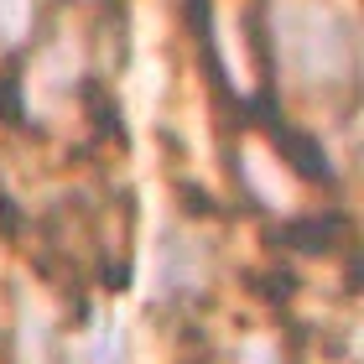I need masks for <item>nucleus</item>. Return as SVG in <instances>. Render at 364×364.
Returning a JSON list of instances; mask_svg holds the SVG:
<instances>
[{
	"label": "nucleus",
	"mask_w": 364,
	"mask_h": 364,
	"mask_svg": "<svg viewBox=\"0 0 364 364\" xmlns=\"http://www.w3.org/2000/svg\"><path fill=\"white\" fill-rule=\"evenodd\" d=\"M291 63H296V73L312 78V84H328V78H338V73H349V37H343V26H328L323 16H291Z\"/></svg>",
	"instance_id": "1"
},
{
	"label": "nucleus",
	"mask_w": 364,
	"mask_h": 364,
	"mask_svg": "<svg viewBox=\"0 0 364 364\" xmlns=\"http://www.w3.org/2000/svg\"><path fill=\"white\" fill-rule=\"evenodd\" d=\"M271 141L281 146V151H287V161H291V172H296V177H307V182H333V167H328L323 141H318V136H307V130L287 125L281 114H271Z\"/></svg>",
	"instance_id": "2"
},
{
	"label": "nucleus",
	"mask_w": 364,
	"mask_h": 364,
	"mask_svg": "<svg viewBox=\"0 0 364 364\" xmlns=\"http://www.w3.org/2000/svg\"><path fill=\"white\" fill-rule=\"evenodd\" d=\"M281 245H291V250H307V255H323V250H333V240H349V219L343 213H312V219H296L287 224L276 235Z\"/></svg>",
	"instance_id": "3"
},
{
	"label": "nucleus",
	"mask_w": 364,
	"mask_h": 364,
	"mask_svg": "<svg viewBox=\"0 0 364 364\" xmlns=\"http://www.w3.org/2000/svg\"><path fill=\"white\" fill-rule=\"evenodd\" d=\"M84 364H120V343H114V338H99L94 349L84 354Z\"/></svg>",
	"instance_id": "4"
},
{
	"label": "nucleus",
	"mask_w": 364,
	"mask_h": 364,
	"mask_svg": "<svg viewBox=\"0 0 364 364\" xmlns=\"http://www.w3.org/2000/svg\"><path fill=\"white\" fill-rule=\"evenodd\" d=\"M26 21V0H0V26H21Z\"/></svg>",
	"instance_id": "5"
}]
</instances>
